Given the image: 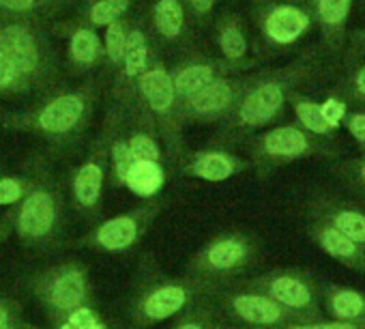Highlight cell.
Segmentation results:
<instances>
[{"instance_id": "1", "label": "cell", "mask_w": 365, "mask_h": 329, "mask_svg": "<svg viewBox=\"0 0 365 329\" xmlns=\"http://www.w3.org/2000/svg\"><path fill=\"white\" fill-rule=\"evenodd\" d=\"M217 284L178 275L170 278L161 271L153 254H142L129 295V320L133 329H150L157 323L180 316L196 303L213 297Z\"/></svg>"}, {"instance_id": "2", "label": "cell", "mask_w": 365, "mask_h": 329, "mask_svg": "<svg viewBox=\"0 0 365 329\" xmlns=\"http://www.w3.org/2000/svg\"><path fill=\"white\" fill-rule=\"evenodd\" d=\"M260 260L262 248L254 235L228 231L211 237L202 248H198L190 256L185 273L222 286L245 278L260 265Z\"/></svg>"}, {"instance_id": "3", "label": "cell", "mask_w": 365, "mask_h": 329, "mask_svg": "<svg viewBox=\"0 0 365 329\" xmlns=\"http://www.w3.org/2000/svg\"><path fill=\"white\" fill-rule=\"evenodd\" d=\"M29 290L39 301L52 325L95 303L91 271L80 260L46 265L29 278Z\"/></svg>"}, {"instance_id": "4", "label": "cell", "mask_w": 365, "mask_h": 329, "mask_svg": "<svg viewBox=\"0 0 365 329\" xmlns=\"http://www.w3.org/2000/svg\"><path fill=\"white\" fill-rule=\"evenodd\" d=\"M211 303H213L220 320L226 325H235V327L271 329V327L286 325L292 320H307V318L282 308L271 297H267L258 288L250 286L243 278L237 282H230V284H222L213 293Z\"/></svg>"}, {"instance_id": "5", "label": "cell", "mask_w": 365, "mask_h": 329, "mask_svg": "<svg viewBox=\"0 0 365 329\" xmlns=\"http://www.w3.org/2000/svg\"><path fill=\"white\" fill-rule=\"evenodd\" d=\"M250 286L258 288L267 297H271L282 308L303 316V318H320L322 301H320V280L305 267H273L269 271L243 278Z\"/></svg>"}, {"instance_id": "6", "label": "cell", "mask_w": 365, "mask_h": 329, "mask_svg": "<svg viewBox=\"0 0 365 329\" xmlns=\"http://www.w3.org/2000/svg\"><path fill=\"white\" fill-rule=\"evenodd\" d=\"M14 228L26 248L50 252L61 246L63 218L61 203L50 188L31 190L14 211Z\"/></svg>"}, {"instance_id": "7", "label": "cell", "mask_w": 365, "mask_h": 329, "mask_svg": "<svg viewBox=\"0 0 365 329\" xmlns=\"http://www.w3.org/2000/svg\"><path fill=\"white\" fill-rule=\"evenodd\" d=\"M155 216H157V207L144 205L135 211L110 218L101 222L97 228H93L88 235H84L78 246L95 250L99 254H112V256L129 254L140 246Z\"/></svg>"}, {"instance_id": "8", "label": "cell", "mask_w": 365, "mask_h": 329, "mask_svg": "<svg viewBox=\"0 0 365 329\" xmlns=\"http://www.w3.org/2000/svg\"><path fill=\"white\" fill-rule=\"evenodd\" d=\"M309 237L327 256H331L333 260H337L346 269H352L356 273H365V248H361L359 243H354L352 239L341 235L331 224L316 220L309 226Z\"/></svg>"}, {"instance_id": "9", "label": "cell", "mask_w": 365, "mask_h": 329, "mask_svg": "<svg viewBox=\"0 0 365 329\" xmlns=\"http://www.w3.org/2000/svg\"><path fill=\"white\" fill-rule=\"evenodd\" d=\"M320 301H322V312H327L329 318L365 323V290L361 288H352L335 282H322Z\"/></svg>"}, {"instance_id": "10", "label": "cell", "mask_w": 365, "mask_h": 329, "mask_svg": "<svg viewBox=\"0 0 365 329\" xmlns=\"http://www.w3.org/2000/svg\"><path fill=\"white\" fill-rule=\"evenodd\" d=\"M106 179V163L99 155L88 157L73 177V201L78 209L91 213L99 207Z\"/></svg>"}, {"instance_id": "11", "label": "cell", "mask_w": 365, "mask_h": 329, "mask_svg": "<svg viewBox=\"0 0 365 329\" xmlns=\"http://www.w3.org/2000/svg\"><path fill=\"white\" fill-rule=\"evenodd\" d=\"M84 116V101L78 95H65L48 103L39 116H37V127L41 131L63 136L69 133L78 127V123Z\"/></svg>"}, {"instance_id": "12", "label": "cell", "mask_w": 365, "mask_h": 329, "mask_svg": "<svg viewBox=\"0 0 365 329\" xmlns=\"http://www.w3.org/2000/svg\"><path fill=\"white\" fill-rule=\"evenodd\" d=\"M284 103V93L277 84H264L256 88L241 106L239 110V121L245 127H260L269 123L282 108Z\"/></svg>"}, {"instance_id": "13", "label": "cell", "mask_w": 365, "mask_h": 329, "mask_svg": "<svg viewBox=\"0 0 365 329\" xmlns=\"http://www.w3.org/2000/svg\"><path fill=\"white\" fill-rule=\"evenodd\" d=\"M309 148L307 136L297 127H277L260 140V155L271 161L294 159L309 153Z\"/></svg>"}, {"instance_id": "14", "label": "cell", "mask_w": 365, "mask_h": 329, "mask_svg": "<svg viewBox=\"0 0 365 329\" xmlns=\"http://www.w3.org/2000/svg\"><path fill=\"white\" fill-rule=\"evenodd\" d=\"M0 54H5L20 71H31L37 65L35 41L22 26H9L0 33Z\"/></svg>"}, {"instance_id": "15", "label": "cell", "mask_w": 365, "mask_h": 329, "mask_svg": "<svg viewBox=\"0 0 365 329\" xmlns=\"http://www.w3.org/2000/svg\"><path fill=\"white\" fill-rule=\"evenodd\" d=\"M239 168H241V163L232 155L222 153V151H205L192 159V163L187 166V173L198 179L217 183V181L230 179Z\"/></svg>"}, {"instance_id": "16", "label": "cell", "mask_w": 365, "mask_h": 329, "mask_svg": "<svg viewBox=\"0 0 365 329\" xmlns=\"http://www.w3.org/2000/svg\"><path fill=\"white\" fill-rule=\"evenodd\" d=\"M316 220H322L337 228L341 235L365 248V213L354 207H331L324 213H320Z\"/></svg>"}, {"instance_id": "17", "label": "cell", "mask_w": 365, "mask_h": 329, "mask_svg": "<svg viewBox=\"0 0 365 329\" xmlns=\"http://www.w3.org/2000/svg\"><path fill=\"white\" fill-rule=\"evenodd\" d=\"M307 26V16L294 7H279L267 20V33L279 44L294 41Z\"/></svg>"}, {"instance_id": "18", "label": "cell", "mask_w": 365, "mask_h": 329, "mask_svg": "<svg viewBox=\"0 0 365 329\" xmlns=\"http://www.w3.org/2000/svg\"><path fill=\"white\" fill-rule=\"evenodd\" d=\"M123 186H127L138 196L150 198L163 186V171L157 161H133Z\"/></svg>"}, {"instance_id": "19", "label": "cell", "mask_w": 365, "mask_h": 329, "mask_svg": "<svg viewBox=\"0 0 365 329\" xmlns=\"http://www.w3.org/2000/svg\"><path fill=\"white\" fill-rule=\"evenodd\" d=\"M140 88L148 101V106L155 110V112H168L172 108V101H174V84L172 80L168 78V74L155 69V71H148L140 78Z\"/></svg>"}, {"instance_id": "20", "label": "cell", "mask_w": 365, "mask_h": 329, "mask_svg": "<svg viewBox=\"0 0 365 329\" xmlns=\"http://www.w3.org/2000/svg\"><path fill=\"white\" fill-rule=\"evenodd\" d=\"M232 103V88L226 82H209L202 91L190 97V106L196 114H220Z\"/></svg>"}, {"instance_id": "21", "label": "cell", "mask_w": 365, "mask_h": 329, "mask_svg": "<svg viewBox=\"0 0 365 329\" xmlns=\"http://www.w3.org/2000/svg\"><path fill=\"white\" fill-rule=\"evenodd\" d=\"M222 323L211 299L192 305L190 310H185L180 316H176V320L172 323L170 329H215V325Z\"/></svg>"}, {"instance_id": "22", "label": "cell", "mask_w": 365, "mask_h": 329, "mask_svg": "<svg viewBox=\"0 0 365 329\" xmlns=\"http://www.w3.org/2000/svg\"><path fill=\"white\" fill-rule=\"evenodd\" d=\"M155 20L165 37H176L182 26V9L176 0H161L155 9Z\"/></svg>"}, {"instance_id": "23", "label": "cell", "mask_w": 365, "mask_h": 329, "mask_svg": "<svg viewBox=\"0 0 365 329\" xmlns=\"http://www.w3.org/2000/svg\"><path fill=\"white\" fill-rule=\"evenodd\" d=\"M213 74L209 67H202V65H196V67H190L185 71H180L178 78H176V91L185 97H194L198 91H202L209 82H211Z\"/></svg>"}, {"instance_id": "24", "label": "cell", "mask_w": 365, "mask_h": 329, "mask_svg": "<svg viewBox=\"0 0 365 329\" xmlns=\"http://www.w3.org/2000/svg\"><path fill=\"white\" fill-rule=\"evenodd\" d=\"M297 116H299V121L303 123V127L309 129V131H314V133L327 136V133L333 131V127L327 123V118H324L320 106H316V103H312V101H301V103H297Z\"/></svg>"}, {"instance_id": "25", "label": "cell", "mask_w": 365, "mask_h": 329, "mask_svg": "<svg viewBox=\"0 0 365 329\" xmlns=\"http://www.w3.org/2000/svg\"><path fill=\"white\" fill-rule=\"evenodd\" d=\"M271 329H365V323H350L337 318H307V320H292L286 325H277Z\"/></svg>"}, {"instance_id": "26", "label": "cell", "mask_w": 365, "mask_h": 329, "mask_svg": "<svg viewBox=\"0 0 365 329\" xmlns=\"http://www.w3.org/2000/svg\"><path fill=\"white\" fill-rule=\"evenodd\" d=\"M146 63V46H144V37L140 33H131L127 37L125 44V67L129 76L140 74V69Z\"/></svg>"}, {"instance_id": "27", "label": "cell", "mask_w": 365, "mask_h": 329, "mask_svg": "<svg viewBox=\"0 0 365 329\" xmlns=\"http://www.w3.org/2000/svg\"><path fill=\"white\" fill-rule=\"evenodd\" d=\"M56 329H110L99 314L91 308H82L78 312H73L71 316H67L63 323L56 325Z\"/></svg>"}, {"instance_id": "28", "label": "cell", "mask_w": 365, "mask_h": 329, "mask_svg": "<svg viewBox=\"0 0 365 329\" xmlns=\"http://www.w3.org/2000/svg\"><path fill=\"white\" fill-rule=\"evenodd\" d=\"M127 144L135 161H159L161 157V148L148 133H135L127 140Z\"/></svg>"}, {"instance_id": "29", "label": "cell", "mask_w": 365, "mask_h": 329, "mask_svg": "<svg viewBox=\"0 0 365 329\" xmlns=\"http://www.w3.org/2000/svg\"><path fill=\"white\" fill-rule=\"evenodd\" d=\"M110 155H112V171H114L116 183H125V177L131 168V163L135 161L129 151V144L125 140H116L110 148Z\"/></svg>"}, {"instance_id": "30", "label": "cell", "mask_w": 365, "mask_h": 329, "mask_svg": "<svg viewBox=\"0 0 365 329\" xmlns=\"http://www.w3.org/2000/svg\"><path fill=\"white\" fill-rule=\"evenodd\" d=\"M71 52L80 63H91L99 52V41H97L95 33H91V31L76 33V37L71 41Z\"/></svg>"}, {"instance_id": "31", "label": "cell", "mask_w": 365, "mask_h": 329, "mask_svg": "<svg viewBox=\"0 0 365 329\" xmlns=\"http://www.w3.org/2000/svg\"><path fill=\"white\" fill-rule=\"evenodd\" d=\"M127 5V0H101V3L93 7L91 18L95 24H112L118 16H123Z\"/></svg>"}, {"instance_id": "32", "label": "cell", "mask_w": 365, "mask_h": 329, "mask_svg": "<svg viewBox=\"0 0 365 329\" xmlns=\"http://www.w3.org/2000/svg\"><path fill=\"white\" fill-rule=\"evenodd\" d=\"M22 323V308L11 297L0 293V329H18Z\"/></svg>"}, {"instance_id": "33", "label": "cell", "mask_w": 365, "mask_h": 329, "mask_svg": "<svg viewBox=\"0 0 365 329\" xmlns=\"http://www.w3.org/2000/svg\"><path fill=\"white\" fill-rule=\"evenodd\" d=\"M31 192V186L26 181L3 177L0 179V205H16Z\"/></svg>"}, {"instance_id": "34", "label": "cell", "mask_w": 365, "mask_h": 329, "mask_svg": "<svg viewBox=\"0 0 365 329\" xmlns=\"http://www.w3.org/2000/svg\"><path fill=\"white\" fill-rule=\"evenodd\" d=\"M125 44H127V37H125L123 26L116 24V22H112L110 29H108V35H106V50H108V54H110L112 61H120L123 59Z\"/></svg>"}, {"instance_id": "35", "label": "cell", "mask_w": 365, "mask_h": 329, "mask_svg": "<svg viewBox=\"0 0 365 329\" xmlns=\"http://www.w3.org/2000/svg\"><path fill=\"white\" fill-rule=\"evenodd\" d=\"M350 0H320V16L329 24H337L346 18Z\"/></svg>"}, {"instance_id": "36", "label": "cell", "mask_w": 365, "mask_h": 329, "mask_svg": "<svg viewBox=\"0 0 365 329\" xmlns=\"http://www.w3.org/2000/svg\"><path fill=\"white\" fill-rule=\"evenodd\" d=\"M222 48H224V52H226L230 59H239V56H243V52H245V39H243V35H241L239 31L228 29V31L222 35Z\"/></svg>"}, {"instance_id": "37", "label": "cell", "mask_w": 365, "mask_h": 329, "mask_svg": "<svg viewBox=\"0 0 365 329\" xmlns=\"http://www.w3.org/2000/svg\"><path fill=\"white\" fill-rule=\"evenodd\" d=\"M320 110H322V114H324L327 123H329L333 129L339 125V121H341V118H344V114H346V106H344V103H339V101H335V99L324 101V106H320Z\"/></svg>"}, {"instance_id": "38", "label": "cell", "mask_w": 365, "mask_h": 329, "mask_svg": "<svg viewBox=\"0 0 365 329\" xmlns=\"http://www.w3.org/2000/svg\"><path fill=\"white\" fill-rule=\"evenodd\" d=\"M16 71H18V69L14 67V63H11L5 54H0V86L11 84Z\"/></svg>"}, {"instance_id": "39", "label": "cell", "mask_w": 365, "mask_h": 329, "mask_svg": "<svg viewBox=\"0 0 365 329\" xmlns=\"http://www.w3.org/2000/svg\"><path fill=\"white\" fill-rule=\"evenodd\" d=\"M348 129L359 142L365 144V114H354L348 123Z\"/></svg>"}, {"instance_id": "40", "label": "cell", "mask_w": 365, "mask_h": 329, "mask_svg": "<svg viewBox=\"0 0 365 329\" xmlns=\"http://www.w3.org/2000/svg\"><path fill=\"white\" fill-rule=\"evenodd\" d=\"M0 5L14 9V11H24L29 7H33V0H0Z\"/></svg>"}, {"instance_id": "41", "label": "cell", "mask_w": 365, "mask_h": 329, "mask_svg": "<svg viewBox=\"0 0 365 329\" xmlns=\"http://www.w3.org/2000/svg\"><path fill=\"white\" fill-rule=\"evenodd\" d=\"M11 226H14V213L5 216V220H3V222H0V241H3V239H5V237L9 235Z\"/></svg>"}, {"instance_id": "42", "label": "cell", "mask_w": 365, "mask_h": 329, "mask_svg": "<svg viewBox=\"0 0 365 329\" xmlns=\"http://www.w3.org/2000/svg\"><path fill=\"white\" fill-rule=\"evenodd\" d=\"M192 5L198 14H207L213 5V0H192Z\"/></svg>"}, {"instance_id": "43", "label": "cell", "mask_w": 365, "mask_h": 329, "mask_svg": "<svg viewBox=\"0 0 365 329\" xmlns=\"http://www.w3.org/2000/svg\"><path fill=\"white\" fill-rule=\"evenodd\" d=\"M356 88H359V93L365 95V69H361L359 76H356Z\"/></svg>"}, {"instance_id": "44", "label": "cell", "mask_w": 365, "mask_h": 329, "mask_svg": "<svg viewBox=\"0 0 365 329\" xmlns=\"http://www.w3.org/2000/svg\"><path fill=\"white\" fill-rule=\"evenodd\" d=\"M356 177H359V183L365 188V159L359 163V171H356Z\"/></svg>"}, {"instance_id": "45", "label": "cell", "mask_w": 365, "mask_h": 329, "mask_svg": "<svg viewBox=\"0 0 365 329\" xmlns=\"http://www.w3.org/2000/svg\"><path fill=\"white\" fill-rule=\"evenodd\" d=\"M215 329H247V327H235V325H226V323H217Z\"/></svg>"}, {"instance_id": "46", "label": "cell", "mask_w": 365, "mask_h": 329, "mask_svg": "<svg viewBox=\"0 0 365 329\" xmlns=\"http://www.w3.org/2000/svg\"><path fill=\"white\" fill-rule=\"evenodd\" d=\"M18 329H39V327H35V325H31V323H24V320H22Z\"/></svg>"}]
</instances>
